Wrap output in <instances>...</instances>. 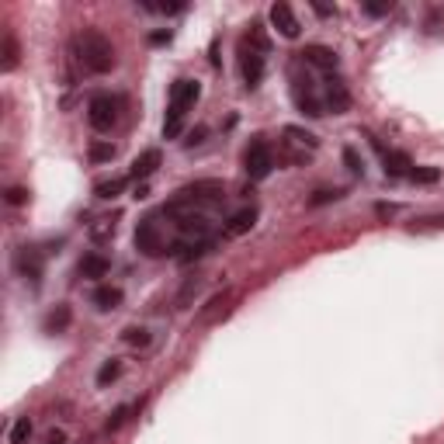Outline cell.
Here are the masks:
<instances>
[{
  "instance_id": "obj_1",
  "label": "cell",
  "mask_w": 444,
  "mask_h": 444,
  "mask_svg": "<svg viewBox=\"0 0 444 444\" xmlns=\"http://www.w3.org/2000/svg\"><path fill=\"white\" fill-rule=\"evenodd\" d=\"M73 52H77V63L87 73H94V77H101V73H108L115 66V45L97 28H83L80 35L73 39Z\"/></svg>"
},
{
  "instance_id": "obj_2",
  "label": "cell",
  "mask_w": 444,
  "mask_h": 444,
  "mask_svg": "<svg viewBox=\"0 0 444 444\" xmlns=\"http://www.w3.org/2000/svg\"><path fill=\"white\" fill-rule=\"evenodd\" d=\"M202 87L198 80H177L170 87V97H167V119H163V136L167 139H177L184 132V121H188V112L195 108Z\"/></svg>"
},
{
  "instance_id": "obj_3",
  "label": "cell",
  "mask_w": 444,
  "mask_h": 444,
  "mask_svg": "<svg viewBox=\"0 0 444 444\" xmlns=\"http://www.w3.org/2000/svg\"><path fill=\"white\" fill-rule=\"evenodd\" d=\"M264 52H268V39H264L260 25H253L250 35L240 42V73L250 90L260 87V80H264Z\"/></svg>"
},
{
  "instance_id": "obj_4",
  "label": "cell",
  "mask_w": 444,
  "mask_h": 444,
  "mask_svg": "<svg viewBox=\"0 0 444 444\" xmlns=\"http://www.w3.org/2000/svg\"><path fill=\"white\" fill-rule=\"evenodd\" d=\"M292 97H295V104H299L302 115H309V119H320V115H323V97H320L313 77L302 73V63L292 66Z\"/></svg>"
},
{
  "instance_id": "obj_5",
  "label": "cell",
  "mask_w": 444,
  "mask_h": 444,
  "mask_svg": "<svg viewBox=\"0 0 444 444\" xmlns=\"http://www.w3.org/2000/svg\"><path fill=\"white\" fill-rule=\"evenodd\" d=\"M243 170H246L250 181H264V177L275 170V153H271L268 139L257 136V139L246 146V153H243Z\"/></svg>"
},
{
  "instance_id": "obj_6",
  "label": "cell",
  "mask_w": 444,
  "mask_h": 444,
  "mask_svg": "<svg viewBox=\"0 0 444 444\" xmlns=\"http://www.w3.org/2000/svg\"><path fill=\"white\" fill-rule=\"evenodd\" d=\"M87 121L94 132H112L119 121V101L112 94H94L87 104Z\"/></svg>"
},
{
  "instance_id": "obj_7",
  "label": "cell",
  "mask_w": 444,
  "mask_h": 444,
  "mask_svg": "<svg viewBox=\"0 0 444 444\" xmlns=\"http://www.w3.org/2000/svg\"><path fill=\"white\" fill-rule=\"evenodd\" d=\"M136 246L146 253V257H160L163 253V233L157 219H143L139 229H136Z\"/></svg>"
},
{
  "instance_id": "obj_8",
  "label": "cell",
  "mask_w": 444,
  "mask_h": 444,
  "mask_svg": "<svg viewBox=\"0 0 444 444\" xmlns=\"http://www.w3.org/2000/svg\"><path fill=\"white\" fill-rule=\"evenodd\" d=\"M323 104H330L337 115H340V112H347V104H351V94H347V87H344V80H340L337 73H326V80H323Z\"/></svg>"
},
{
  "instance_id": "obj_9",
  "label": "cell",
  "mask_w": 444,
  "mask_h": 444,
  "mask_svg": "<svg viewBox=\"0 0 444 444\" xmlns=\"http://www.w3.org/2000/svg\"><path fill=\"white\" fill-rule=\"evenodd\" d=\"M302 63H306V66H316V70H323V73H337V52L326 49V45H306Z\"/></svg>"
},
{
  "instance_id": "obj_10",
  "label": "cell",
  "mask_w": 444,
  "mask_h": 444,
  "mask_svg": "<svg viewBox=\"0 0 444 444\" xmlns=\"http://www.w3.org/2000/svg\"><path fill=\"white\" fill-rule=\"evenodd\" d=\"M271 25L282 32L284 39H299V18H295V11L288 4H275L271 7Z\"/></svg>"
},
{
  "instance_id": "obj_11",
  "label": "cell",
  "mask_w": 444,
  "mask_h": 444,
  "mask_svg": "<svg viewBox=\"0 0 444 444\" xmlns=\"http://www.w3.org/2000/svg\"><path fill=\"white\" fill-rule=\"evenodd\" d=\"M253 222H257V208L250 205V208H240V212H233L229 215V222L222 226V236H243V233H250L253 229Z\"/></svg>"
},
{
  "instance_id": "obj_12",
  "label": "cell",
  "mask_w": 444,
  "mask_h": 444,
  "mask_svg": "<svg viewBox=\"0 0 444 444\" xmlns=\"http://www.w3.org/2000/svg\"><path fill=\"white\" fill-rule=\"evenodd\" d=\"M14 264H18V271L28 278V282H35L39 284V278H42V253L39 250H18V257H14Z\"/></svg>"
},
{
  "instance_id": "obj_13",
  "label": "cell",
  "mask_w": 444,
  "mask_h": 444,
  "mask_svg": "<svg viewBox=\"0 0 444 444\" xmlns=\"http://www.w3.org/2000/svg\"><path fill=\"white\" fill-rule=\"evenodd\" d=\"M112 271V264H108V257L104 253H87L80 260V275L83 278H104Z\"/></svg>"
},
{
  "instance_id": "obj_14",
  "label": "cell",
  "mask_w": 444,
  "mask_h": 444,
  "mask_svg": "<svg viewBox=\"0 0 444 444\" xmlns=\"http://www.w3.org/2000/svg\"><path fill=\"white\" fill-rule=\"evenodd\" d=\"M157 167H160V150H146V153H139L136 163H132V177L143 181V177H150Z\"/></svg>"
},
{
  "instance_id": "obj_15",
  "label": "cell",
  "mask_w": 444,
  "mask_h": 444,
  "mask_svg": "<svg viewBox=\"0 0 444 444\" xmlns=\"http://www.w3.org/2000/svg\"><path fill=\"white\" fill-rule=\"evenodd\" d=\"M94 306L97 309H119L121 306V288H115V284H101L97 292H94Z\"/></svg>"
},
{
  "instance_id": "obj_16",
  "label": "cell",
  "mask_w": 444,
  "mask_h": 444,
  "mask_svg": "<svg viewBox=\"0 0 444 444\" xmlns=\"http://www.w3.org/2000/svg\"><path fill=\"white\" fill-rule=\"evenodd\" d=\"M385 174L392 177H409L413 174V160L406 153H385Z\"/></svg>"
},
{
  "instance_id": "obj_17",
  "label": "cell",
  "mask_w": 444,
  "mask_h": 444,
  "mask_svg": "<svg viewBox=\"0 0 444 444\" xmlns=\"http://www.w3.org/2000/svg\"><path fill=\"white\" fill-rule=\"evenodd\" d=\"M70 316H73L70 306H56V309L45 316V330H49V333H63V330L70 326Z\"/></svg>"
},
{
  "instance_id": "obj_18",
  "label": "cell",
  "mask_w": 444,
  "mask_h": 444,
  "mask_svg": "<svg viewBox=\"0 0 444 444\" xmlns=\"http://www.w3.org/2000/svg\"><path fill=\"white\" fill-rule=\"evenodd\" d=\"M284 136H288V143H299V146H306L309 153L316 150V136H313V132H306V128H295V125H288V128H284Z\"/></svg>"
},
{
  "instance_id": "obj_19",
  "label": "cell",
  "mask_w": 444,
  "mask_h": 444,
  "mask_svg": "<svg viewBox=\"0 0 444 444\" xmlns=\"http://www.w3.org/2000/svg\"><path fill=\"white\" fill-rule=\"evenodd\" d=\"M121 191H125V177H115V181H101V184L94 188V195H97V198H119Z\"/></svg>"
},
{
  "instance_id": "obj_20",
  "label": "cell",
  "mask_w": 444,
  "mask_h": 444,
  "mask_svg": "<svg viewBox=\"0 0 444 444\" xmlns=\"http://www.w3.org/2000/svg\"><path fill=\"white\" fill-rule=\"evenodd\" d=\"M14 66H18V39L4 32V70H14Z\"/></svg>"
},
{
  "instance_id": "obj_21",
  "label": "cell",
  "mask_w": 444,
  "mask_h": 444,
  "mask_svg": "<svg viewBox=\"0 0 444 444\" xmlns=\"http://www.w3.org/2000/svg\"><path fill=\"white\" fill-rule=\"evenodd\" d=\"M32 438V420L28 416H18L14 427H11V444H25Z\"/></svg>"
},
{
  "instance_id": "obj_22",
  "label": "cell",
  "mask_w": 444,
  "mask_h": 444,
  "mask_svg": "<svg viewBox=\"0 0 444 444\" xmlns=\"http://www.w3.org/2000/svg\"><path fill=\"white\" fill-rule=\"evenodd\" d=\"M438 177H441L438 167H413V174H409V181H416V184H434Z\"/></svg>"
},
{
  "instance_id": "obj_23",
  "label": "cell",
  "mask_w": 444,
  "mask_h": 444,
  "mask_svg": "<svg viewBox=\"0 0 444 444\" xmlns=\"http://www.w3.org/2000/svg\"><path fill=\"white\" fill-rule=\"evenodd\" d=\"M115 157V146L112 143H94L90 146V160L94 163H104V160H112Z\"/></svg>"
},
{
  "instance_id": "obj_24",
  "label": "cell",
  "mask_w": 444,
  "mask_h": 444,
  "mask_svg": "<svg viewBox=\"0 0 444 444\" xmlns=\"http://www.w3.org/2000/svg\"><path fill=\"white\" fill-rule=\"evenodd\" d=\"M90 236H94V240L115 236V219H97V226H90Z\"/></svg>"
},
{
  "instance_id": "obj_25",
  "label": "cell",
  "mask_w": 444,
  "mask_h": 444,
  "mask_svg": "<svg viewBox=\"0 0 444 444\" xmlns=\"http://www.w3.org/2000/svg\"><path fill=\"white\" fill-rule=\"evenodd\" d=\"M119 375H121V364L119 361H108L101 371H97V385H108V382H115Z\"/></svg>"
},
{
  "instance_id": "obj_26",
  "label": "cell",
  "mask_w": 444,
  "mask_h": 444,
  "mask_svg": "<svg viewBox=\"0 0 444 444\" xmlns=\"http://www.w3.org/2000/svg\"><path fill=\"white\" fill-rule=\"evenodd\" d=\"M125 340H128L132 347H146V344H150V333L139 330V326H128V330H125Z\"/></svg>"
},
{
  "instance_id": "obj_27",
  "label": "cell",
  "mask_w": 444,
  "mask_h": 444,
  "mask_svg": "<svg viewBox=\"0 0 444 444\" xmlns=\"http://www.w3.org/2000/svg\"><path fill=\"white\" fill-rule=\"evenodd\" d=\"M344 163H347V170L351 174H364V163H361V157H358V150H344Z\"/></svg>"
},
{
  "instance_id": "obj_28",
  "label": "cell",
  "mask_w": 444,
  "mask_h": 444,
  "mask_svg": "<svg viewBox=\"0 0 444 444\" xmlns=\"http://www.w3.org/2000/svg\"><path fill=\"white\" fill-rule=\"evenodd\" d=\"M25 198H28V191H25V188H11V191H7V202H11V205H21Z\"/></svg>"
},
{
  "instance_id": "obj_29",
  "label": "cell",
  "mask_w": 444,
  "mask_h": 444,
  "mask_svg": "<svg viewBox=\"0 0 444 444\" xmlns=\"http://www.w3.org/2000/svg\"><path fill=\"white\" fill-rule=\"evenodd\" d=\"M364 11L378 18V14H389V11H392V4H364Z\"/></svg>"
},
{
  "instance_id": "obj_30",
  "label": "cell",
  "mask_w": 444,
  "mask_h": 444,
  "mask_svg": "<svg viewBox=\"0 0 444 444\" xmlns=\"http://www.w3.org/2000/svg\"><path fill=\"white\" fill-rule=\"evenodd\" d=\"M125 416H128V409H125V406H121V409H115V416L108 420V427H112V431H115V427H121V424H125Z\"/></svg>"
},
{
  "instance_id": "obj_31",
  "label": "cell",
  "mask_w": 444,
  "mask_h": 444,
  "mask_svg": "<svg viewBox=\"0 0 444 444\" xmlns=\"http://www.w3.org/2000/svg\"><path fill=\"white\" fill-rule=\"evenodd\" d=\"M333 198H337V191H316V198L309 205H326V202H333Z\"/></svg>"
},
{
  "instance_id": "obj_32",
  "label": "cell",
  "mask_w": 444,
  "mask_h": 444,
  "mask_svg": "<svg viewBox=\"0 0 444 444\" xmlns=\"http://www.w3.org/2000/svg\"><path fill=\"white\" fill-rule=\"evenodd\" d=\"M45 444H66V434H63V431H49Z\"/></svg>"
}]
</instances>
